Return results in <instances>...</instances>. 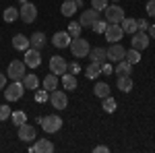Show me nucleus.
I'll list each match as a JSON object with an SVG mask.
<instances>
[{
  "instance_id": "nucleus-18",
  "label": "nucleus",
  "mask_w": 155,
  "mask_h": 153,
  "mask_svg": "<svg viewBox=\"0 0 155 153\" xmlns=\"http://www.w3.org/2000/svg\"><path fill=\"white\" fill-rule=\"evenodd\" d=\"M29 44H31V48H35V50H41V48H46V44H48V37H46V33H41V31H35L33 35L29 37Z\"/></svg>"
},
{
  "instance_id": "nucleus-12",
  "label": "nucleus",
  "mask_w": 155,
  "mask_h": 153,
  "mask_svg": "<svg viewBox=\"0 0 155 153\" xmlns=\"http://www.w3.org/2000/svg\"><path fill=\"white\" fill-rule=\"evenodd\" d=\"M97 19H99V11H95V8H87V11L81 12V19H79V23H81V27H89L91 29V25L95 23Z\"/></svg>"
},
{
  "instance_id": "nucleus-24",
  "label": "nucleus",
  "mask_w": 155,
  "mask_h": 153,
  "mask_svg": "<svg viewBox=\"0 0 155 153\" xmlns=\"http://www.w3.org/2000/svg\"><path fill=\"white\" fill-rule=\"evenodd\" d=\"M99 75H101V64H99V62H91V64L85 68V77H87V79H97Z\"/></svg>"
},
{
  "instance_id": "nucleus-27",
  "label": "nucleus",
  "mask_w": 155,
  "mask_h": 153,
  "mask_svg": "<svg viewBox=\"0 0 155 153\" xmlns=\"http://www.w3.org/2000/svg\"><path fill=\"white\" fill-rule=\"evenodd\" d=\"M60 12H62L64 17H72V15L77 12V4H74V0H64V4L60 6Z\"/></svg>"
},
{
  "instance_id": "nucleus-1",
  "label": "nucleus",
  "mask_w": 155,
  "mask_h": 153,
  "mask_svg": "<svg viewBox=\"0 0 155 153\" xmlns=\"http://www.w3.org/2000/svg\"><path fill=\"white\" fill-rule=\"evenodd\" d=\"M71 52H72V56L79 60V58H85L87 54H89V50H91V46H89V42L85 39V37H72V42H71Z\"/></svg>"
},
{
  "instance_id": "nucleus-2",
  "label": "nucleus",
  "mask_w": 155,
  "mask_h": 153,
  "mask_svg": "<svg viewBox=\"0 0 155 153\" xmlns=\"http://www.w3.org/2000/svg\"><path fill=\"white\" fill-rule=\"evenodd\" d=\"M19 19H23V23H33L37 19V6L33 2H23L21 8H19Z\"/></svg>"
},
{
  "instance_id": "nucleus-3",
  "label": "nucleus",
  "mask_w": 155,
  "mask_h": 153,
  "mask_svg": "<svg viewBox=\"0 0 155 153\" xmlns=\"http://www.w3.org/2000/svg\"><path fill=\"white\" fill-rule=\"evenodd\" d=\"M25 93V87L21 81H12L8 87H4V97H6V101H17V99H21Z\"/></svg>"
},
{
  "instance_id": "nucleus-30",
  "label": "nucleus",
  "mask_w": 155,
  "mask_h": 153,
  "mask_svg": "<svg viewBox=\"0 0 155 153\" xmlns=\"http://www.w3.org/2000/svg\"><path fill=\"white\" fill-rule=\"evenodd\" d=\"M11 118H12V124H15V126H21L23 122H27V114H25V112H21V110L12 112Z\"/></svg>"
},
{
  "instance_id": "nucleus-23",
  "label": "nucleus",
  "mask_w": 155,
  "mask_h": 153,
  "mask_svg": "<svg viewBox=\"0 0 155 153\" xmlns=\"http://www.w3.org/2000/svg\"><path fill=\"white\" fill-rule=\"evenodd\" d=\"M62 87H64L66 91H72V89H77V75L64 72V75H62Z\"/></svg>"
},
{
  "instance_id": "nucleus-45",
  "label": "nucleus",
  "mask_w": 155,
  "mask_h": 153,
  "mask_svg": "<svg viewBox=\"0 0 155 153\" xmlns=\"http://www.w3.org/2000/svg\"><path fill=\"white\" fill-rule=\"evenodd\" d=\"M74 4H77V8H79V6H83V0H74Z\"/></svg>"
},
{
  "instance_id": "nucleus-37",
  "label": "nucleus",
  "mask_w": 155,
  "mask_h": 153,
  "mask_svg": "<svg viewBox=\"0 0 155 153\" xmlns=\"http://www.w3.org/2000/svg\"><path fill=\"white\" fill-rule=\"evenodd\" d=\"M35 99L39 101V104H44V101L48 99V91H46V89H39V91L35 93Z\"/></svg>"
},
{
  "instance_id": "nucleus-4",
  "label": "nucleus",
  "mask_w": 155,
  "mask_h": 153,
  "mask_svg": "<svg viewBox=\"0 0 155 153\" xmlns=\"http://www.w3.org/2000/svg\"><path fill=\"white\" fill-rule=\"evenodd\" d=\"M27 75L25 72V62L23 60H12L8 64V71H6V77L12 79V81H23V77Z\"/></svg>"
},
{
  "instance_id": "nucleus-22",
  "label": "nucleus",
  "mask_w": 155,
  "mask_h": 153,
  "mask_svg": "<svg viewBox=\"0 0 155 153\" xmlns=\"http://www.w3.org/2000/svg\"><path fill=\"white\" fill-rule=\"evenodd\" d=\"M132 77L130 75H122V77H118V89L120 91H124V93H128V91H132Z\"/></svg>"
},
{
  "instance_id": "nucleus-29",
  "label": "nucleus",
  "mask_w": 155,
  "mask_h": 153,
  "mask_svg": "<svg viewBox=\"0 0 155 153\" xmlns=\"http://www.w3.org/2000/svg\"><path fill=\"white\" fill-rule=\"evenodd\" d=\"M2 19H4L6 23H15V21L19 19V11H17V6H8L6 11L2 12Z\"/></svg>"
},
{
  "instance_id": "nucleus-5",
  "label": "nucleus",
  "mask_w": 155,
  "mask_h": 153,
  "mask_svg": "<svg viewBox=\"0 0 155 153\" xmlns=\"http://www.w3.org/2000/svg\"><path fill=\"white\" fill-rule=\"evenodd\" d=\"M41 128L46 130L48 135H52V132H58V130L62 128V118H60L58 114L44 116V120H41Z\"/></svg>"
},
{
  "instance_id": "nucleus-11",
  "label": "nucleus",
  "mask_w": 155,
  "mask_h": 153,
  "mask_svg": "<svg viewBox=\"0 0 155 153\" xmlns=\"http://www.w3.org/2000/svg\"><path fill=\"white\" fill-rule=\"evenodd\" d=\"M106 54H107V60L110 62H120V60H124V56H126V50L116 42V44H112L106 50Z\"/></svg>"
},
{
  "instance_id": "nucleus-20",
  "label": "nucleus",
  "mask_w": 155,
  "mask_h": 153,
  "mask_svg": "<svg viewBox=\"0 0 155 153\" xmlns=\"http://www.w3.org/2000/svg\"><path fill=\"white\" fill-rule=\"evenodd\" d=\"M58 83H60V79H58V75H54V72H50V75H46V79H44V89L46 91H54L56 87H58Z\"/></svg>"
},
{
  "instance_id": "nucleus-38",
  "label": "nucleus",
  "mask_w": 155,
  "mask_h": 153,
  "mask_svg": "<svg viewBox=\"0 0 155 153\" xmlns=\"http://www.w3.org/2000/svg\"><path fill=\"white\" fill-rule=\"evenodd\" d=\"M147 27H149V21L147 19H137V29L139 31H147Z\"/></svg>"
},
{
  "instance_id": "nucleus-7",
  "label": "nucleus",
  "mask_w": 155,
  "mask_h": 153,
  "mask_svg": "<svg viewBox=\"0 0 155 153\" xmlns=\"http://www.w3.org/2000/svg\"><path fill=\"white\" fill-rule=\"evenodd\" d=\"M50 104L56 108V110H66V106H68V97H66L64 91L54 89V91H50Z\"/></svg>"
},
{
  "instance_id": "nucleus-16",
  "label": "nucleus",
  "mask_w": 155,
  "mask_h": 153,
  "mask_svg": "<svg viewBox=\"0 0 155 153\" xmlns=\"http://www.w3.org/2000/svg\"><path fill=\"white\" fill-rule=\"evenodd\" d=\"M19 139H21V141H33V139H37L35 128H33L31 124L23 122V124L19 126Z\"/></svg>"
},
{
  "instance_id": "nucleus-43",
  "label": "nucleus",
  "mask_w": 155,
  "mask_h": 153,
  "mask_svg": "<svg viewBox=\"0 0 155 153\" xmlns=\"http://www.w3.org/2000/svg\"><path fill=\"white\" fill-rule=\"evenodd\" d=\"M147 35L155 39V25H149V27H147Z\"/></svg>"
},
{
  "instance_id": "nucleus-6",
  "label": "nucleus",
  "mask_w": 155,
  "mask_h": 153,
  "mask_svg": "<svg viewBox=\"0 0 155 153\" xmlns=\"http://www.w3.org/2000/svg\"><path fill=\"white\" fill-rule=\"evenodd\" d=\"M104 35H106V39L110 42V44H116V42H120V39H122L124 31H122L120 23H107L106 31H104Z\"/></svg>"
},
{
  "instance_id": "nucleus-41",
  "label": "nucleus",
  "mask_w": 155,
  "mask_h": 153,
  "mask_svg": "<svg viewBox=\"0 0 155 153\" xmlns=\"http://www.w3.org/2000/svg\"><path fill=\"white\" fill-rule=\"evenodd\" d=\"M112 72H114V66L107 64V62H104V64H101V75H112Z\"/></svg>"
},
{
  "instance_id": "nucleus-19",
  "label": "nucleus",
  "mask_w": 155,
  "mask_h": 153,
  "mask_svg": "<svg viewBox=\"0 0 155 153\" xmlns=\"http://www.w3.org/2000/svg\"><path fill=\"white\" fill-rule=\"evenodd\" d=\"M120 27H122V31L124 33H128V35H132V33H137L139 29H137V19H122L120 21Z\"/></svg>"
},
{
  "instance_id": "nucleus-13",
  "label": "nucleus",
  "mask_w": 155,
  "mask_h": 153,
  "mask_svg": "<svg viewBox=\"0 0 155 153\" xmlns=\"http://www.w3.org/2000/svg\"><path fill=\"white\" fill-rule=\"evenodd\" d=\"M132 39H130V44L134 50H145V48H149V35H147V31H137V33H132Z\"/></svg>"
},
{
  "instance_id": "nucleus-34",
  "label": "nucleus",
  "mask_w": 155,
  "mask_h": 153,
  "mask_svg": "<svg viewBox=\"0 0 155 153\" xmlns=\"http://www.w3.org/2000/svg\"><path fill=\"white\" fill-rule=\"evenodd\" d=\"M106 27H107V21H99V19L91 25V29H93L95 33H104V31H106Z\"/></svg>"
},
{
  "instance_id": "nucleus-28",
  "label": "nucleus",
  "mask_w": 155,
  "mask_h": 153,
  "mask_svg": "<svg viewBox=\"0 0 155 153\" xmlns=\"http://www.w3.org/2000/svg\"><path fill=\"white\" fill-rule=\"evenodd\" d=\"M93 93H95V97L104 99V97L110 95V85H107V83H97L95 87H93Z\"/></svg>"
},
{
  "instance_id": "nucleus-36",
  "label": "nucleus",
  "mask_w": 155,
  "mask_h": 153,
  "mask_svg": "<svg viewBox=\"0 0 155 153\" xmlns=\"http://www.w3.org/2000/svg\"><path fill=\"white\" fill-rule=\"evenodd\" d=\"M107 2L110 0H91V8H95V11H104L107 6Z\"/></svg>"
},
{
  "instance_id": "nucleus-31",
  "label": "nucleus",
  "mask_w": 155,
  "mask_h": 153,
  "mask_svg": "<svg viewBox=\"0 0 155 153\" xmlns=\"http://www.w3.org/2000/svg\"><path fill=\"white\" fill-rule=\"evenodd\" d=\"M124 58L128 60L130 64H137V62H141V52L134 50V48H130V50H126V56H124Z\"/></svg>"
},
{
  "instance_id": "nucleus-42",
  "label": "nucleus",
  "mask_w": 155,
  "mask_h": 153,
  "mask_svg": "<svg viewBox=\"0 0 155 153\" xmlns=\"http://www.w3.org/2000/svg\"><path fill=\"white\" fill-rule=\"evenodd\" d=\"M93 151H95V153H107V151H110V149H107L106 145H97V147H95V149H93Z\"/></svg>"
},
{
  "instance_id": "nucleus-33",
  "label": "nucleus",
  "mask_w": 155,
  "mask_h": 153,
  "mask_svg": "<svg viewBox=\"0 0 155 153\" xmlns=\"http://www.w3.org/2000/svg\"><path fill=\"white\" fill-rule=\"evenodd\" d=\"M81 31H83V27H81L79 21L68 25V33H71V37H81Z\"/></svg>"
},
{
  "instance_id": "nucleus-17",
  "label": "nucleus",
  "mask_w": 155,
  "mask_h": 153,
  "mask_svg": "<svg viewBox=\"0 0 155 153\" xmlns=\"http://www.w3.org/2000/svg\"><path fill=\"white\" fill-rule=\"evenodd\" d=\"M87 58L91 60V62H99V64H104L107 60V54L104 48H91L89 50V54H87Z\"/></svg>"
},
{
  "instance_id": "nucleus-39",
  "label": "nucleus",
  "mask_w": 155,
  "mask_h": 153,
  "mask_svg": "<svg viewBox=\"0 0 155 153\" xmlns=\"http://www.w3.org/2000/svg\"><path fill=\"white\" fill-rule=\"evenodd\" d=\"M68 72H71V75H79V72H81L79 62H71V64H68Z\"/></svg>"
},
{
  "instance_id": "nucleus-46",
  "label": "nucleus",
  "mask_w": 155,
  "mask_h": 153,
  "mask_svg": "<svg viewBox=\"0 0 155 153\" xmlns=\"http://www.w3.org/2000/svg\"><path fill=\"white\" fill-rule=\"evenodd\" d=\"M17 2H19V4H23V2H27V0H17Z\"/></svg>"
},
{
  "instance_id": "nucleus-40",
  "label": "nucleus",
  "mask_w": 155,
  "mask_h": 153,
  "mask_svg": "<svg viewBox=\"0 0 155 153\" xmlns=\"http://www.w3.org/2000/svg\"><path fill=\"white\" fill-rule=\"evenodd\" d=\"M145 8H147V15H149V17H155V0H149Z\"/></svg>"
},
{
  "instance_id": "nucleus-25",
  "label": "nucleus",
  "mask_w": 155,
  "mask_h": 153,
  "mask_svg": "<svg viewBox=\"0 0 155 153\" xmlns=\"http://www.w3.org/2000/svg\"><path fill=\"white\" fill-rule=\"evenodd\" d=\"M21 83H23L25 89H31V91H33V89H37V85H39V81H37V77L33 75V72H27Z\"/></svg>"
},
{
  "instance_id": "nucleus-26",
  "label": "nucleus",
  "mask_w": 155,
  "mask_h": 153,
  "mask_svg": "<svg viewBox=\"0 0 155 153\" xmlns=\"http://www.w3.org/2000/svg\"><path fill=\"white\" fill-rule=\"evenodd\" d=\"M116 72H118V77H122V75H130L132 72V64L126 58L120 60V62H116Z\"/></svg>"
},
{
  "instance_id": "nucleus-47",
  "label": "nucleus",
  "mask_w": 155,
  "mask_h": 153,
  "mask_svg": "<svg viewBox=\"0 0 155 153\" xmlns=\"http://www.w3.org/2000/svg\"><path fill=\"white\" fill-rule=\"evenodd\" d=\"M112 2H120V0H112Z\"/></svg>"
},
{
  "instance_id": "nucleus-14",
  "label": "nucleus",
  "mask_w": 155,
  "mask_h": 153,
  "mask_svg": "<svg viewBox=\"0 0 155 153\" xmlns=\"http://www.w3.org/2000/svg\"><path fill=\"white\" fill-rule=\"evenodd\" d=\"M29 151L31 153H52L54 151V143L50 139H37L33 143V147H29Z\"/></svg>"
},
{
  "instance_id": "nucleus-9",
  "label": "nucleus",
  "mask_w": 155,
  "mask_h": 153,
  "mask_svg": "<svg viewBox=\"0 0 155 153\" xmlns=\"http://www.w3.org/2000/svg\"><path fill=\"white\" fill-rule=\"evenodd\" d=\"M25 66H31V68H37L39 64H41V54H39V50H35V48H27L25 50Z\"/></svg>"
},
{
  "instance_id": "nucleus-15",
  "label": "nucleus",
  "mask_w": 155,
  "mask_h": 153,
  "mask_svg": "<svg viewBox=\"0 0 155 153\" xmlns=\"http://www.w3.org/2000/svg\"><path fill=\"white\" fill-rule=\"evenodd\" d=\"M72 42V37L68 31H58V33H54V37H52V44L56 48H68Z\"/></svg>"
},
{
  "instance_id": "nucleus-44",
  "label": "nucleus",
  "mask_w": 155,
  "mask_h": 153,
  "mask_svg": "<svg viewBox=\"0 0 155 153\" xmlns=\"http://www.w3.org/2000/svg\"><path fill=\"white\" fill-rule=\"evenodd\" d=\"M4 87H6V75L0 72V89H4Z\"/></svg>"
},
{
  "instance_id": "nucleus-8",
  "label": "nucleus",
  "mask_w": 155,
  "mask_h": 153,
  "mask_svg": "<svg viewBox=\"0 0 155 153\" xmlns=\"http://www.w3.org/2000/svg\"><path fill=\"white\" fill-rule=\"evenodd\" d=\"M66 71H68V62L62 58V56H52V58H50V72L62 77Z\"/></svg>"
},
{
  "instance_id": "nucleus-10",
  "label": "nucleus",
  "mask_w": 155,
  "mask_h": 153,
  "mask_svg": "<svg viewBox=\"0 0 155 153\" xmlns=\"http://www.w3.org/2000/svg\"><path fill=\"white\" fill-rule=\"evenodd\" d=\"M104 11H106V21L107 23H120V21L124 19V8H122V6H116V2H114V6H106Z\"/></svg>"
},
{
  "instance_id": "nucleus-21",
  "label": "nucleus",
  "mask_w": 155,
  "mask_h": 153,
  "mask_svg": "<svg viewBox=\"0 0 155 153\" xmlns=\"http://www.w3.org/2000/svg\"><path fill=\"white\" fill-rule=\"evenodd\" d=\"M12 46H15V50H23L25 52L31 44H29V37H25L23 33H17V35L12 37Z\"/></svg>"
},
{
  "instance_id": "nucleus-32",
  "label": "nucleus",
  "mask_w": 155,
  "mask_h": 153,
  "mask_svg": "<svg viewBox=\"0 0 155 153\" xmlns=\"http://www.w3.org/2000/svg\"><path fill=\"white\" fill-rule=\"evenodd\" d=\"M116 99L112 97V95H107V97H104V110H106L107 114H112V112H116Z\"/></svg>"
},
{
  "instance_id": "nucleus-35",
  "label": "nucleus",
  "mask_w": 155,
  "mask_h": 153,
  "mask_svg": "<svg viewBox=\"0 0 155 153\" xmlns=\"http://www.w3.org/2000/svg\"><path fill=\"white\" fill-rule=\"evenodd\" d=\"M11 106H4V104H0V122L2 120H6V118H11Z\"/></svg>"
}]
</instances>
